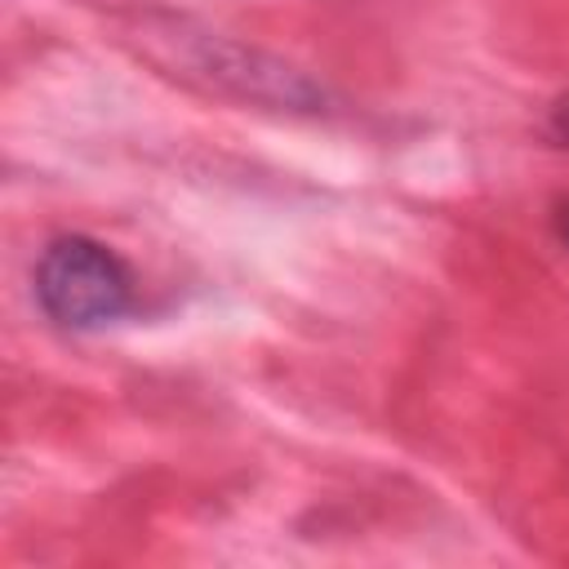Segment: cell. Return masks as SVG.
Wrapping results in <instances>:
<instances>
[{
    "mask_svg": "<svg viewBox=\"0 0 569 569\" xmlns=\"http://www.w3.org/2000/svg\"><path fill=\"white\" fill-rule=\"evenodd\" d=\"M142 53L169 76L204 93H222L236 102L271 107V111H302V116H316L329 107V89L302 67H293L289 58L182 18L142 22Z\"/></svg>",
    "mask_w": 569,
    "mask_h": 569,
    "instance_id": "obj_1",
    "label": "cell"
},
{
    "mask_svg": "<svg viewBox=\"0 0 569 569\" xmlns=\"http://www.w3.org/2000/svg\"><path fill=\"white\" fill-rule=\"evenodd\" d=\"M31 293L44 320H53L58 329L89 333L129 316L133 271L111 244L71 231V236H53L40 249L31 271Z\"/></svg>",
    "mask_w": 569,
    "mask_h": 569,
    "instance_id": "obj_2",
    "label": "cell"
},
{
    "mask_svg": "<svg viewBox=\"0 0 569 569\" xmlns=\"http://www.w3.org/2000/svg\"><path fill=\"white\" fill-rule=\"evenodd\" d=\"M547 133H551L560 147H569V98H560V102L547 111Z\"/></svg>",
    "mask_w": 569,
    "mask_h": 569,
    "instance_id": "obj_3",
    "label": "cell"
},
{
    "mask_svg": "<svg viewBox=\"0 0 569 569\" xmlns=\"http://www.w3.org/2000/svg\"><path fill=\"white\" fill-rule=\"evenodd\" d=\"M551 231H556V240L569 249V196H565V200L551 209Z\"/></svg>",
    "mask_w": 569,
    "mask_h": 569,
    "instance_id": "obj_4",
    "label": "cell"
}]
</instances>
